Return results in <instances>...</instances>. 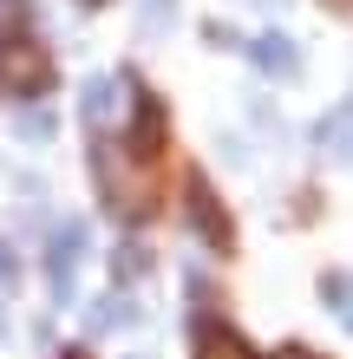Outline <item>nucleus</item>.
Segmentation results:
<instances>
[{
	"mask_svg": "<svg viewBox=\"0 0 353 359\" xmlns=\"http://www.w3.org/2000/svg\"><path fill=\"white\" fill-rule=\"evenodd\" d=\"M20 137H27V144L53 137V118H46V111H20Z\"/></svg>",
	"mask_w": 353,
	"mask_h": 359,
	"instance_id": "nucleus-10",
	"label": "nucleus"
},
{
	"mask_svg": "<svg viewBox=\"0 0 353 359\" xmlns=\"http://www.w3.org/2000/svg\"><path fill=\"white\" fill-rule=\"evenodd\" d=\"M197 359H248V346L236 340L229 327H203V340H197Z\"/></svg>",
	"mask_w": 353,
	"mask_h": 359,
	"instance_id": "nucleus-6",
	"label": "nucleus"
},
{
	"mask_svg": "<svg viewBox=\"0 0 353 359\" xmlns=\"http://www.w3.org/2000/svg\"><path fill=\"white\" fill-rule=\"evenodd\" d=\"M72 359H79V353H72Z\"/></svg>",
	"mask_w": 353,
	"mask_h": 359,
	"instance_id": "nucleus-15",
	"label": "nucleus"
},
{
	"mask_svg": "<svg viewBox=\"0 0 353 359\" xmlns=\"http://www.w3.org/2000/svg\"><path fill=\"white\" fill-rule=\"evenodd\" d=\"M0 281H13V248L0 242Z\"/></svg>",
	"mask_w": 353,
	"mask_h": 359,
	"instance_id": "nucleus-13",
	"label": "nucleus"
},
{
	"mask_svg": "<svg viewBox=\"0 0 353 359\" xmlns=\"http://www.w3.org/2000/svg\"><path fill=\"white\" fill-rule=\"evenodd\" d=\"M275 359H314V353H307V346H281Z\"/></svg>",
	"mask_w": 353,
	"mask_h": 359,
	"instance_id": "nucleus-14",
	"label": "nucleus"
},
{
	"mask_svg": "<svg viewBox=\"0 0 353 359\" xmlns=\"http://www.w3.org/2000/svg\"><path fill=\"white\" fill-rule=\"evenodd\" d=\"M190 301H197V307H210V301H216V281H203V274H197V281H190Z\"/></svg>",
	"mask_w": 353,
	"mask_h": 359,
	"instance_id": "nucleus-12",
	"label": "nucleus"
},
{
	"mask_svg": "<svg viewBox=\"0 0 353 359\" xmlns=\"http://www.w3.org/2000/svg\"><path fill=\"white\" fill-rule=\"evenodd\" d=\"M79 111H86V124H105V118L118 111V79H92V86H86V104H79Z\"/></svg>",
	"mask_w": 353,
	"mask_h": 359,
	"instance_id": "nucleus-5",
	"label": "nucleus"
},
{
	"mask_svg": "<svg viewBox=\"0 0 353 359\" xmlns=\"http://www.w3.org/2000/svg\"><path fill=\"white\" fill-rule=\"evenodd\" d=\"M98 177H105V196H112V209L118 216H151V209L164 203V183H157V170L151 163H124L112 144H98Z\"/></svg>",
	"mask_w": 353,
	"mask_h": 359,
	"instance_id": "nucleus-1",
	"label": "nucleus"
},
{
	"mask_svg": "<svg viewBox=\"0 0 353 359\" xmlns=\"http://www.w3.org/2000/svg\"><path fill=\"white\" fill-rule=\"evenodd\" d=\"M190 222L203 229V242H210V248H229V242H236V229H229V209L216 203V189L203 183V177H190Z\"/></svg>",
	"mask_w": 353,
	"mask_h": 359,
	"instance_id": "nucleus-4",
	"label": "nucleus"
},
{
	"mask_svg": "<svg viewBox=\"0 0 353 359\" xmlns=\"http://www.w3.org/2000/svg\"><path fill=\"white\" fill-rule=\"evenodd\" d=\"M321 294H327V307H334V320H347V327H353V274H327Z\"/></svg>",
	"mask_w": 353,
	"mask_h": 359,
	"instance_id": "nucleus-7",
	"label": "nucleus"
},
{
	"mask_svg": "<svg viewBox=\"0 0 353 359\" xmlns=\"http://www.w3.org/2000/svg\"><path fill=\"white\" fill-rule=\"evenodd\" d=\"M79 255H86V229L66 222V229H53V242H46V268H53V294L59 301H72V268Z\"/></svg>",
	"mask_w": 353,
	"mask_h": 359,
	"instance_id": "nucleus-3",
	"label": "nucleus"
},
{
	"mask_svg": "<svg viewBox=\"0 0 353 359\" xmlns=\"http://www.w3.org/2000/svg\"><path fill=\"white\" fill-rule=\"evenodd\" d=\"M255 59H262L268 72H281V66H295V46H288L281 33H268V39H255Z\"/></svg>",
	"mask_w": 353,
	"mask_h": 359,
	"instance_id": "nucleus-8",
	"label": "nucleus"
},
{
	"mask_svg": "<svg viewBox=\"0 0 353 359\" xmlns=\"http://www.w3.org/2000/svg\"><path fill=\"white\" fill-rule=\"evenodd\" d=\"M0 86L13 98L53 86V59H46V46H39L33 33H0Z\"/></svg>",
	"mask_w": 353,
	"mask_h": 359,
	"instance_id": "nucleus-2",
	"label": "nucleus"
},
{
	"mask_svg": "<svg viewBox=\"0 0 353 359\" xmlns=\"http://www.w3.org/2000/svg\"><path fill=\"white\" fill-rule=\"evenodd\" d=\"M92 320H98V327H124V320H138V301H131V294H112V301L98 307Z\"/></svg>",
	"mask_w": 353,
	"mask_h": 359,
	"instance_id": "nucleus-9",
	"label": "nucleus"
},
{
	"mask_svg": "<svg viewBox=\"0 0 353 359\" xmlns=\"http://www.w3.org/2000/svg\"><path fill=\"white\" fill-rule=\"evenodd\" d=\"M131 274H144V255H138V248H124V255H118V281H131Z\"/></svg>",
	"mask_w": 353,
	"mask_h": 359,
	"instance_id": "nucleus-11",
	"label": "nucleus"
}]
</instances>
